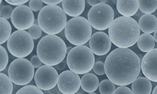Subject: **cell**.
<instances>
[{
    "instance_id": "1",
    "label": "cell",
    "mask_w": 157,
    "mask_h": 94,
    "mask_svg": "<svg viewBox=\"0 0 157 94\" xmlns=\"http://www.w3.org/2000/svg\"><path fill=\"white\" fill-rule=\"evenodd\" d=\"M104 69L107 77L114 84L125 86L137 78L141 70V62L132 50L118 48L108 55Z\"/></svg>"
},
{
    "instance_id": "2",
    "label": "cell",
    "mask_w": 157,
    "mask_h": 94,
    "mask_svg": "<svg viewBox=\"0 0 157 94\" xmlns=\"http://www.w3.org/2000/svg\"><path fill=\"white\" fill-rule=\"evenodd\" d=\"M108 33L111 42L115 46L120 48H128L138 42L140 29L135 19L120 17L114 20Z\"/></svg>"
},
{
    "instance_id": "3",
    "label": "cell",
    "mask_w": 157,
    "mask_h": 94,
    "mask_svg": "<svg viewBox=\"0 0 157 94\" xmlns=\"http://www.w3.org/2000/svg\"><path fill=\"white\" fill-rule=\"evenodd\" d=\"M66 44L56 35H46L38 42L37 56L45 65L56 66L62 62L67 53Z\"/></svg>"
},
{
    "instance_id": "4",
    "label": "cell",
    "mask_w": 157,
    "mask_h": 94,
    "mask_svg": "<svg viewBox=\"0 0 157 94\" xmlns=\"http://www.w3.org/2000/svg\"><path fill=\"white\" fill-rule=\"evenodd\" d=\"M67 19L66 14L60 7L47 5L39 13L38 23L45 33L56 35L65 28Z\"/></svg>"
},
{
    "instance_id": "5",
    "label": "cell",
    "mask_w": 157,
    "mask_h": 94,
    "mask_svg": "<svg viewBox=\"0 0 157 94\" xmlns=\"http://www.w3.org/2000/svg\"><path fill=\"white\" fill-rule=\"evenodd\" d=\"M67 64L75 73L86 74L93 69L95 64L94 53L86 46H76L67 54Z\"/></svg>"
},
{
    "instance_id": "6",
    "label": "cell",
    "mask_w": 157,
    "mask_h": 94,
    "mask_svg": "<svg viewBox=\"0 0 157 94\" xmlns=\"http://www.w3.org/2000/svg\"><path fill=\"white\" fill-rule=\"evenodd\" d=\"M92 32L89 21L84 17H78L67 22L65 28V36L71 44L82 46L90 40Z\"/></svg>"
},
{
    "instance_id": "7",
    "label": "cell",
    "mask_w": 157,
    "mask_h": 94,
    "mask_svg": "<svg viewBox=\"0 0 157 94\" xmlns=\"http://www.w3.org/2000/svg\"><path fill=\"white\" fill-rule=\"evenodd\" d=\"M11 54L18 58L29 56L34 48L33 39L29 32L17 30L13 33L7 42Z\"/></svg>"
},
{
    "instance_id": "8",
    "label": "cell",
    "mask_w": 157,
    "mask_h": 94,
    "mask_svg": "<svg viewBox=\"0 0 157 94\" xmlns=\"http://www.w3.org/2000/svg\"><path fill=\"white\" fill-rule=\"evenodd\" d=\"M8 73L13 83L18 85H27L35 77L32 63L23 58L13 61L9 66Z\"/></svg>"
},
{
    "instance_id": "9",
    "label": "cell",
    "mask_w": 157,
    "mask_h": 94,
    "mask_svg": "<svg viewBox=\"0 0 157 94\" xmlns=\"http://www.w3.org/2000/svg\"><path fill=\"white\" fill-rule=\"evenodd\" d=\"M87 18L90 25L94 29L102 31L109 28L114 21V12L109 5L101 3L90 9Z\"/></svg>"
},
{
    "instance_id": "10",
    "label": "cell",
    "mask_w": 157,
    "mask_h": 94,
    "mask_svg": "<svg viewBox=\"0 0 157 94\" xmlns=\"http://www.w3.org/2000/svg\"><path fill=\"white\" fill-rule=\"evenodd\" d=\"M59 76L57 70L53 66L43 65L35 72V82L40 89L50 90L57 84Z\"/></svg>"
},
{
    "instance_id": "11",
    "label": "cell",
    "mask_w": 157,
    "mask_h": 94,
    "mask_svg": "<svg viewBox=\"0 0 157 94\" xmlns=\"http://www.w3.org/2000/svg\"><path fill=\"white\" fill-rule=\"evenodd\" d=\"M12 24L18 30L30 29L34 24V15L27 6L21 5L15 8L11 17Z\"/></svg>"
},
{
    "instance_id": "12",
    "label": "cell",
    "mask_w": 157,
    "mask_h": 94,
    "mask_svg": "<svg viewBox=\"0 0 157 94\" xmlns=\"http://www.w3.org/2000/svg\"><path fill=\"white\" fill-rule=\"evenodd\" d=\"M81 85V79L79 76L71 70L64 71L59 76L57 86L63 94L77 93Z\"/></svg>"
},
{
    "instance_id": "13",
    "label": "cell",
    "mask_w": 157,
    "mask_h": 94,
    "mask_svg": "<svg viewBox=\"0 0 157 94\" xmlns=\"http://www.w3.org/2000/svg\"><path fill=\"white\" fill-rule=\"evenodd\" d=\"M90 49L94 54L102 56L107 54L111 47L109 36L104 32H98L91 36L89 40Z\"/></svg>"
},
{
    "instance_id": "14",
    "label": "cell",
    "mask_w": 157,
    "mask_h": 94,
    "mask_svg": "<svg viewBox=\"0 0 157 94\" xmlns=\"http://www.w3.org/2000/svg\"><path fill=\"white\" fill-rule=\"evenodd\" d=\"M141 69L147 78L157 82V48L147 53L143 57Z\"/></svg>"
},
{
    "instance_id": "15",
    "label": "cell",
    "mask_w": 157,
    "mask_h": 94,
    "mask_svg": "<svg viewBox=\"0 0 157 94\" xmlns=\"http://www.w3.org/2000/svg\"><path fill=\"white\" fill-rule=\"evenodd\" d=\"M85 3L84 0L77 1H62V8L65 14L72 17H78L84 12L85 9Z\"/></svg>"
},
{
    "instance_id": "16",
    "label": "cell",
    "mask_w": 157,
    "mask_h": 94,
    "mask_svg": "<svg viewBox=\"0 0 157 94\" xmlns=\"http://www.w3.org/2000/svg\"><path fill=\"white\" fill-rule=\"evenodd\" d=\"M116 8L123 17H131L135 15L139 9L138 2L136 0H118L117 2Z\"/></svg>"
},
{
    "instance_id": "17",
    "label": "cell",
    "mask_w": 157,
    "mask_h": 94,
    "mask_svg": "<svg viewBox=\"0 0 157 94\" xmlns=\"http://www.w3.org/2000/svg\"><path fill=\"white\" fill-rule=\"evenodd\" d=\"M138 24L140 29L145 33L150 34L157 30V19L151 15H144L140 19Z\"/></svg>"
},
{
    "instance_id": "18",
    "label": "cell",
    "mask_w": 157,
    "mask_h": 94,
    "mask_svg": "<svg viewBox=\"0 0 157 94\" xmlns=\"http://www.w3.org/2000/svg\"><path fill=\"white\" fill-rule=\"evenodd\" d=\"M132 88L133 94H151L152 85L148 78L140 77L133 82Z\"/></svg>"
},
{
    "instance_id": "19",
    "label": "cell",
    "mask_w": 157,
    "mask_h": 94,
    "mask_svg": "<svg viewBox=\"0 0 157 94\" xmlns=\"http://www.w3.org/2000/svg\"><path fill=\"white\" fill-rule=\"evenodd\" d=\"M99 86V79L97 76L93 73L84 74L81 78V87L87 92H93Z\"/></svg>"
},
{
    "instance_id": "20",
    "label": "cell",
    "mask_w": 157,
    "mask_h": 94,
    "mask_svg": "<svg viewBox=\"0 0 157 94\" xmlns=\"http://www.w3.org/2000/svg\"><path fill=\"white\" fill-rule=\"evenodd\" d=\"M137 44L141 51L148 53L153 50L155 42L153 36L151 35L144 33L140 36Z\"/></svg>"
},
{
    "instance_id": "21",
    "label": "cell",
    "mask_w": 157,
    "mask_h": 94,
    "mask_svg": "<svg viewBox=\"0 0 157 94\" xmlns=\"http://www.w3.org/2000/svg\"><path fill=\"white\" fill-rule=\"evenodd\" d=\"M138 2L139 9L145 15L151 14L157 9V1H155V0H147V1L140 0Z\"/></svg>"
},
{
    "instance_id": "22",
    "label": "cell",
    "mask_w": 157,
    "mask_h": 94,
    "mask_svg": "<svg viewBox=\"0 0 157 94\" xmlns=\"http://www.w3.org/2000/svg\"><path fill=\"white\" fill-rule=\"evenodd\" d=\"M1 38H0V44L1 45L5 43L9 39L11 33V26L7 20L1 18Z\"/></svg>"
},
{
    "instance_id": "23",
    "label": "cell",
    "mask_w": 157,
    "mask_h": 94,
    "mask_svg": "<svg viewBox=\"0 0 157 94\" xmlns=\"http://www.w3.org/2000/svg\"><path fill=\"white\" fill-rule=\"evenodd\" d=\"M1 80V93L0 94H12L13 90V82L9 77L3 73H0Z\"/></svg>"
},
{
    "instance_id": "24",
    "label": "cell",
    "mask_w": 157,
    "mask_h": 94,
    "mask_svg": "<svg viewBox=\"0 0 157 94\" xmlns=\"http://www.w3.org/2000/svg\"><path fill=\"white\" fill-rule=\"evenodd\" d=\"M115 90L114 84L109 79L103 80L99 84V92L101 94H113Z\"/></svg>"
},
{
    "instance_id": "25",
    "label": "cell",
    "mask_w": 157,
    "mask_h": 94,
    "mask_svg": "<svg viewBox=\"0 0 157 94\" xmlns=\"http://www.w3.org/2000/svg\"><path fill=\"white\" fill-rule=\"evenodd\" d=\"M16 94H44L41 89L35 85H26L20 88Z\"/></svg>"
},
{
    "instance_id": "26",
    "label": "cell",
    "mask_w": 157,
    "mask_h": 94,
    "mask_svg": "<svg viewBox=\"0 0 157 94\" xmlns=\"http://www.w3.org/2000/svg\"><path fill=\"white\" fill-rule=\"evenodd\" d=\"M0 56H1V62H0V71H3L8 63V55L6 49L1 45L0 47Z\"/></svg>"
},
{
    "instance_id": "27",
    "label": "cell",
    "mask_w": 157,
    "mask_h": 94,
    "mask_svg": "<svg viewBox=\"0 0 157 94\" xmlns=\"http://www.w3.org/2000/svg\"><path fill=\"white\" fill-rule=\"evenodd\" d=\"M13 10V8L9 5H1V18L5 20L11 18Z\"/></svg>"
},
{
    "instance_id": "28",
    "label": "cell",
    "mask_w": 157,
    "mask_h": 94,
    "mask_svg": "<svg viewBox=\"0 0 157 94\" xmlns=\"http://www.w3.org/2000/svg\"><path fill=\"white\" fill-rule=\"evenodd\" d=\"M29 33L31 35L33 39H37L39 38H40L42 34V30L40 27V26L36 24H34L29 30Z\"/></svg>"
},
{
    "instance_id": "29",
    "label": "cell",
    "mask_w": 157,
    "mask_h": 94,
    "mask_svg": "<svg viewBox=\"0 0 157 94\" xmlns=\"http://www.w3.org/2000/svg\"><path fill=\"white\" fill-rule=\"evenodd\" d=\"M43 2L40 0H31L29 2V6L32 11H40L43 8Z\"/></svg>"
},
{
    "instance_id": "30",
    "label": "cell",
    "mask_w": 157,
    "mask_h": 94,
    "mask_svg": "<svg viewBox=\"0 0 157 94\" xmlns=\"http://www.w3.org/2000/svg\"><path fill=\"white\" fill-rule=\"evenodd\" d=\"M94 72L99 75H102L106 73L105 69H104V63L102 62H97L95 63L94 67Z\"/></svg>"
},
{
    "instance_id": "31",
    "label": "cell",
    "mask_w": 157,
    "mask_h": 94,
    "mask_svg": "<svg viewBox=\"0 0 157 94\" xmlns=\"http://www.w3.org/2000/svg\"><path fill=\"white\" fill-rule=\"evenodd\" d=\"M113 94H133L132 90L125 86H120L117 87Z\"/></svg>"
},
{
    "instance_id": "32",
    "label": "cell",
    "mask_w": 157,
    "mask_h": 94,
    "mask_svg": "<svg viewBox=\"0 0 157 94\" xmlns=\"http://www.w3.org/2000/svg\"><path fill=\"white\" fill-rule=\"evenodd\" d=\"M30 62L32 63L33 66L34 67V69H38V68L39 69L40 67L42 66V62H41L40 58H38V57L36 55H34L31 58Z\"/></svg>"
},
{
    "instance_id": "33",
    "label": "cell",
    "mask_w": 157,
    "mask_h": 94,
    "mask_svg": "<svg viewBox=\"0 0 157 94\" xmlns=\"http://www.w3.org/2000/svg\"><path fill=\"white\" fill-rule=\"evenodd\" d=\"M5 2L8 4L19 6L23 5L26 3H27L28 0H6Z\"/></svg>"
},
{
    "instance_id": "34",
    "label": "cell",
    "mask_w": 157,
    "mask_h": 94,
    "mask_svg": "<svg viewBox=\"0 0 157 94\" xmlns=\"http://www.w3.org/2000/svg\"><path fill=\"white\" fill-rule=\"evenodd\" d=\"M42 2L43 3L50 6H57V4L62 2L61 0H44Z\"/></svg>"
},
{
    "instance_id": "35",
    "label": "cell",
    "mask_w": 157,
    "mask_h": 94,
    "mask_svg": "<svg viewBox=\"0 0 157 94\" xmlns=\"http://www.w3.org/2000/svg\"><path fill=\"white\" fill-rule=\"evenodd\" d=\"M106 2V0H89V1H87V3L93 6L101 3H105Z\"/></svg>"
},
{
    "instance_id": "36",
    "label": "cell",
    "mask_w": 157,
    "mask_h": 94,
    "mask_svg": "<svg viewBox=\"0 0 157 94\" xmlns=\"http://www.w3.org/2000/svg\"><path fill=\"white\" fill-rule=\"evenodd\" d=\"M66 62H67V61L63 60L62 62H61L60 63H59V65L56 66V69L59 70H64L65 69V67H66Z\"/></svg>"
},
{
    "instance_id": "37",
    "label": "cell",
    "mask_w": 157,
    "mask_h": 94,
    "mask_svg": "<svg viewBox=\"0 0 157 94\" xmlns=\"http://www.w3.org/2000/svg\"><path fill=\"white\" fill-rule=\"evenodd\" d=\"M153 38L155 39V41L157 43V30L155 32L154 35H153Z\"/></svg>"
},
{
    "instance_id": "38",
    "label": "cell",
    "mask_w": 157,
    "mask_h": 94,
    "mask_svg": "<svg viewBox=\"0 0 157 94\" xmlns=\"http://www.w3.org/2000/svg\"><path fill=\"white\" fill-rule=\"evenodd\" d=\"M152 94H157V85L155 87V88L153 90Z\"/></svg>"
},
{
    "instance_id": "39",
    "label": "cell",
    "mask_w": 157,
    "mask_h": 94,
    "mask_svg": "<svg viewBox=\"0 0 157 94\" xmlns=\"http://www.w3.org/2000/svg\"><path fill=\"white\" fill-rule=\"evenodd\" d=\"M84 91V90L82 88L79 89V90H78V91L77 92V94H82V93H83Z\"/></svg>"
},
{
    "instance_id": "40",
    "label": "cell",
    "mask_w": 157,
    "mask_h": 94,
    "mask_svg": "<svg viewBox=\"0 0 157 94\" xmlns=\"http://www.w3.org/2000/svg\"><path fill=\"white\" fill-rule=\"evenodd\" d=\"M72 48H71V47H67V54L70 52V51L72 50Z\"/></svg>"
},
{
    "instance_id": "41",
    "label": "cell",
    "mask_w": 157,
    "mask_h": 94,
    "mask_svg": "<svg viewBox=\"0 0 157 94\" xmlns=\"http://www.w3.org/2000/svg\"><path fill=\"white\" fill-rule=\"evenodd\" d=\"M89 94H98L96 93H94V92H91V93H89Z\"/></svg>"
},
{
    "instance_id": "42",
    "label": "cell",
    "mask_w": 157,
    "mask_h": 94,
    "mask_svg": "<svg viewBox=\"0 0 157 94\" xmlns=\"http://www.w3.org/2000/svg\"><path fill=\"white\" fill-rule=\"evenodd\" d=\"M51 94H56V93H51Z\"/></svg>"
}]
</instances>
